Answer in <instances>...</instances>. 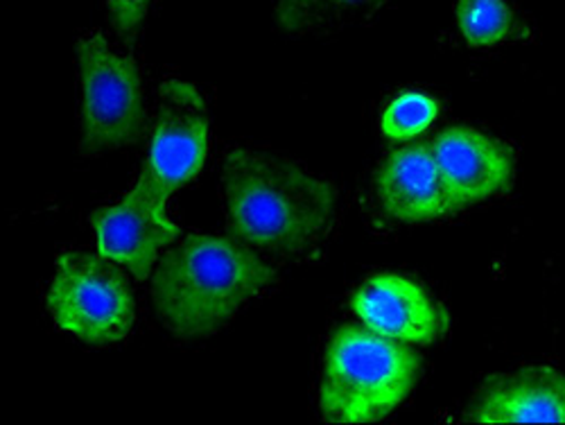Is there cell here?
<instances>
[{
  "instance_id": "9c48e42d",
  "label": "cell",
  "mask_w": 565,
  "mask_h": 425,
  "mask_svg": "<svg viewBox=\"0 0 565 425\" xmlns=\"http://www.w3.org/2000/svg\"><path fill=\"white\" fill-rule=\"evenodd\" d=\"M351 308L373 333L403 344H433L450 323L446 308L418 280L394 272L362 280L351 295Z\"/></svg>"
},
{
  "instance_id": "5b68a950",
  "label": "cell",
  "mask_w": 565,
  "mask_h": 425,
  "mask_svg": "<svg viewBox=\"0 0 565 425\" xmlns=\"http://www.w3.org/2000/svg\"><path fill=\"white\" fill-rule=\"evenodd\" d=\"M45 306L62 330L93 347L122 342L136 323V301L118 265L75 249L57 256Z\"/></svg>"
},
{
  "instance_id": "ba28073f",
  "label": "cell",
  "mask_w": 565,
  "mask_h": 425,
  "mask_svg": "<svg viewBox=\"0 0 565 425\" xmlns=\"http://www.w3.org/2000/svg\"><path fill=\"white\" fill-rule=\"evenodd\" d=\"M430 148L450 213L502 195L513 185V150L493 136L459 125L444 129Z\"/></svg>"
},
{
  "instance_id": "52a82bcc",
  "label": "cell",
  "mask_w": 565,
  "mask_h": 425,
  "mask_svg": "<svg viewBox=\"0 0 565 425\" xmlns=\"http://www.w3.org/2000/svg\"><path fill=\"white\" fill-rule=\"evenodd\" d=\"M209 155V109L200 91L183 79H166L159 88L150 155L143 172L163 195L191 183Z\"/></svg>"
},
{
  "instance_id": "4fadbf2b",
  "label": "cell",
  "mask_w": 565,
  "mask_h": 425,
  "mask_svg": "<svg viewBox=\"0 0 565 425\" xmlns=\"http://www.w3.org/2000/svg\"><path fill=\"white\" fill-rule=\"evenodd\" d=\"M455 19L459 34L473 51H489L534 39L525 14L513 8L509 0H457Z\"/></svg>"
},
{
  "instance_id": "7a4b0ae2",
  "label": "cell",
  "mask_w": 565,
  "mask_h": 425,
  "mask_svg": "<svg viewBox=\"0 0 565 425\" xmlns=\"http://www.w3.org/2000/svg\"><path fill=\"white\" fill-rule=\"evenodd\" d=\"M274 283V267L241 241L193 233L161 254L152 297L170 333L193 340L217 333Z\"/></svg>"
},
{
  "instance_id": "5bb4252c",
  "label": "cell",
  "mask_w": 565,
  "mask_h": 425,
  "mask_svg": "<svg viewBox=\"0 0 565 425\" xmlns=\"http://www.w3.org/2000/svg\"><path fill=\"white\" fill-rule=\"evenodd\" d=\"M439 116V103L428 93L405 91L394 98L381 118V129L392 140H409L426 131Z\"/></svg>"
},
{
  "instance_id": "8fae6325",
  "label": "cell",
  "mask_w": 565,
  "mask_h": 425,
  "mask_svg": "<svg viewBox=\"0 0 565 425\" xmlns=\"http://www.w3.org/2000/svg\"><path fill=\"white\" fill-rule=\"evenodd\" d=\"M375 195L401 222H430L450 213L430 146L392 152L375 172Z\"/></svg>"
},
{
  "instance_id": "277c9868",
  "label": "cell",
  "mask_w": 565,
  "mask_h": 425,
  "mask_svg": "<svg viewBox=\"0 0 565 425\" xmlns=\"http://www.w3.org/2000/svg\"><path fill=\"white\" fill-rule=\"evenodd\" d=\"M82 86V155L96 157L138 144L148 114L136 62L103 32H88L75 45Z\"/></svg>"
},
{
  "instance_id": "8992f818",
  "label": "cell",
  "mask_w": 565,
  "mask_h": 425,
  "mask_svg": "<svg viewBox=\"0 0 565 425\" xmlns=\"http://www.w3.org/2000/svg\"><path fill=\"white\" fill-rule=\"evenodd\" d=\"M90 224L96 231L98 254L138 280L150 276L161 252L177 243L181 233L168 213V195L146 172H140V179L120 202L93 213Z\"/></svg>"
},
{
  "instance_id": "6da1fadb",
  "label": "cell",
  "mask_w": 565,
  "mask_h": 425,
  "mask_svg": "<svg viewBox=\"0 0 565 425\" xmlns=\"http://www.w3.org/2000/svg\"><path fill=\"white\" fill-rule=\"evenodd\" d=\"M224 198L235 241L288 261L321 252L333 233L338 191L303 166L233 148L224 157Z\"/></svg>"
},
{
  "instance_id": "7c38bea8",
  "label": "cell",
  "mask_w": 565,
  "mask_h": 425,
  "mask_svg": "<svg viewBox=\"0 0 565 425\" xmlns=\"http://www.w3.org/2000/svg\"><path fill=\"white\" fill-rule=\"evenodd\" d=\"M387 3L390 0H280L274 19L292 36H326L371 21Z\"/></svg>"
},
{
  "instance_id": "30bf717a",
  "label": "cell",
  "mask_w": 565,
  "mask_h": 425,
  "mask_svg": "<svg viewBox=\"0 0 565 425\" xmlns=\"http://www.w3.org/2000/svg\"><path fill=\"white\" fill-rule=\"evenodd\" d=\"M476 423H565V373L527 366L491 375L466 412Z\"/></svg>"
},
{
  "instance_id": "9a60e30c",
  "label": "cell",
  "mask_w": 565,
  "mask_h": 425,
  "mask_svg": "<svg viewBox=\"0 0 565 425\" xmlns=\"http://www.w3.org/2000/svg\"><path fill=\"white\" fill-rule=\"evenodd\" d=\"M152 0H107L109 19L114 30L125 43H131L136 39V32L148 17Z\"/></svg>"
},
{
  "instance_id": "3957f363",
  "label": "cell",
  "mask_w": 565,
  "mask_h": 425,
  "mask_svg": "<svg viewBox=\"0 0 565 425\" xmlns=\"http://www.w3.org/2000/svg\"><path fill=\"white\" fill-rule=\"evenodd\" d=\"M420 355L366 326H340L328 342L319 405L326 421L371 423L390 416L414 390Z\"/></svg>"
}]
</instances>
